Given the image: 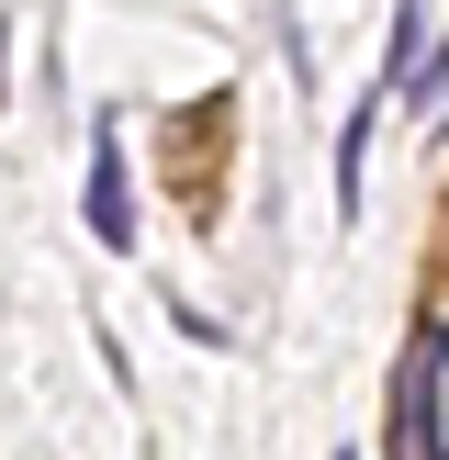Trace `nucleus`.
<instances>
[{
    "label": "nucleus",
    "mask_w": 449,
    "mask_h": 460,
    "mask_svg": "<svg viewBox=\"0 0 449 460\" xmlns=\"http://www.w3.org/2000/svg\"><path fill=\"white\" fill-rule=\"evenodd\" d=\"M438 371H449V326H416V349H404V371H393V460H449Z\"/></svg>",
    "instance_id": "f257e3e1"
},
{
    "label": "nucleus",
    "mask_w": 449,
    "mask_h": 460,
    "mask_svg": "<svg viewBox=\"0 0 449 460\" xmlns=\"http://www.w3.org/2000/svg\"><path fill=\"white\" fill-rule=\"evenodd\" d=\"M90 236L101 247H135V202H124V146L90 135Z\"/></svg>",
    "instance_id": "f03ea898"
}]
</instances>
